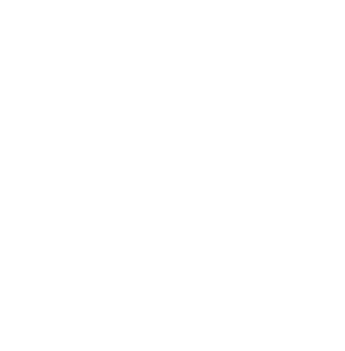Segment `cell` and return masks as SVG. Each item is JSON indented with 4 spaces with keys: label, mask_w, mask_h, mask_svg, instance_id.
Returning a JSON list of instances; mask_svg holds the SVG:
<instances>
[]
</instances>
